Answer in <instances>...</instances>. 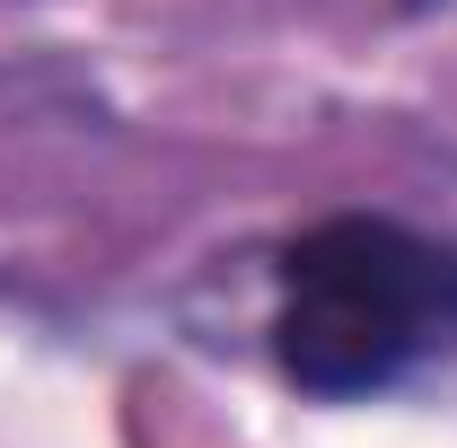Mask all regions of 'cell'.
Returning a JSON list of instances; mask_svg holds the SVG:
<instances>
[{
  "label": "cell",
  "instance_id": "cell-2",
  "mask_svg": "<svg viewBox=\"0 0 457 448\" xmlns=\"http://www.w3.org/2000/svg\"><path fill=\"white\" fill-rule=\"evenodd\" d=\"M413 9H431V0H413Z\"/></svg>",
  "mask_w": 457,
  "mask_h": 448
},
{
  "label": "cell",
  "instance_id": "cell-1",
  "mask_svg": "<svg viewBox=\"0 0 457 448\" xmlns=\"http://www.w3.org/2000/svg\"><path fill=\"white\" fill-rule=\"evenodd\" d=\"M273 352L308 395H370L457 352V246L396 220H326L282 255Z\"/></svg>",
  "mask_w": 457,
  "mask_h": 448
}]
</instances>
